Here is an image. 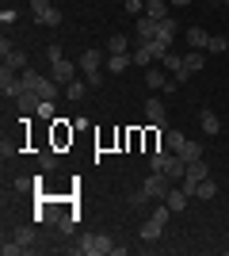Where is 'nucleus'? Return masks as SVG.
<instances>
[{"label":"nucleus","mask_w":229,"mask_h":256,"mask_svg":"<svg viewBox=\"0 0 229 256\" xmlns=\"http://www.w3.org/2000/svg\"><path fill=\"white\" fill-rule=\"evenodd\" d=\"M99 62H107L99 50H84V54H80V69H84V80H88L92 88L103 80V76H99Z\"/></svg>","instance_id":"obj_2"},{"label":"nucleus","mask_w":229,"mask_h":256,"mask_svg":"<svg viewBox=\"0 0 229 256\" xmlns=\"http://www.w3.org/2000/svg\"><path fill=\"white\" fill-rule=\"evenodd\" d=\"M145 118H149L153 126H161V130H164V122H168V111H164V104H161L157 96L145 100Z\"/></svg>","instance_id":"obj_7"},{"label":"nucleus","mask_w":229,"mask_h":256,"mask_svg":"<svg viewBox=\"0 0 229 256\" xmlns=\"http://www.w3.org/2000/svg\"><path fill=\"white\" fill-rule=\"evenodd\" d=\"M134 65H145V69H149L153 62H157V58H153V50H149V42H134Z\"/></svg>","instance_id":"obj_11"},{"label":"nucleus","mask_w":229,"mask_h":256,"mask_svg":"<svg viewBox=\"0 0 229 256\" xmlns=\"http://www.w3.org/2000/svg\"><path fill=\"white\" fill-rule=\"evenodd\" d=\"M111 248H115V241H111L107 234H84L80 245H76V252L80 256H103V252H111Z\"/></svg>","instance_id":"obj_1"},{"label":"nucleus","mask_w":229,"mask_h":256,"mask_svg":"<svg viewBox=\"0 0 229 256\" xmlns=\"http://www.w3.org/2000/svg\"><path fill=\"white\" fill-rule=\"evenodd\" d=\"M168 8H172L168 0H149V4H145V16L161 23V20H168Z\"/></svg>","instance_id":"obj_12"},{"label":"nucleus","mask_w":229,"mask_h":256,"mask_svg":"<svg viewBox=\"0 0 229 256\" xmlns=\"http://www.w3.org/2000/svg\"><path fill=\"white\" fill-rule=\"evenodd\" d=\"M126 12H130L134 20H138V16H145V0H126Z\"/></svg>","instance_id":"obj_32"},{"label":"nucleus","mask_w":229,"mask_h":256,"mask_svg":"<svg viewBox=\"0 0 229 256\" xmlns=\"http://www.w3.org/2000/svg\"><path fill=\"white\" fill-rule=\"evenodd\" d=\"M15 20H19V12H15V8H4V12H0V23H4V27H11Z\"/></svg>","instance_id":"obj_33"},{"label":"nucleus","mask_w":229,"mask_h":256,"mask_svg":"<svg viewBox=\"0 0 229 256\" xmlns=\"http://www.w3.org/2000/svg\"><path fill=\"white\" fill-rule=\"evenodd\" d=\"M0 92H4V96H19V92H27V88H23V80L19 76H15V69H11V65H0Z\"/></svg>","instance_id":"obj_5"},{"label":"nucleus","mask_w":229,"mask_h":256,"mask_svg":"<svg viewBox=\"0 0 229 256\" xmlns=\"http://www.w3.org/2000/svg\"><path fill=\"white\" fill-rule=\"evenodd\" d=\"M199 126L207 130V134H218V130H222V122H218V115H214L210 107H203V111H199Z\"/></svg>","instance_id":"obj_14"},{"label":"nucleus","mask_w":229,"mask_h":256,"mask_svg":"<svg viewBox=\"0 0 229 256\" xmlns=\"http://www.w3.org/2000/svg\"><path fill=\"white\" fill-rule=\"evenodd\" d=\"M50 8H54L50 0H31V12H34V20H38V16H46Z\"/></svg>","instance_id":"obj_30"},{"label":"nucleus","mask_w":229,"mask_h":256,"mask_svg":"<svg viewBox=\"0 0 229 256\" xmlns=\"http://www.w3.org/2000/svg\"><path fill=\"white\" fill-rule=\"evenodd\" d=\"M76 69H80V62H65V58H61V62H54V65H50V76H54L57 84L65 88L69 80H73V73H76Z\"/></svg>","instance_id":"obj_6"},{"label":"nucleus","mask_w":229,"mask_h":256,"mask_svg":"<svg viewBox=\"0 0 229 256\" xmlns=\"http://www.w3.org/2000/svg\"><path fill=\"white\" fill-rule=\"evenodd\" d=\"M11 50H15V42H11L8 34H4V38H0V58H8V54H11Z\"/></svg>","instance_id":"obj_37"},{"label":"nucleus","mask_w":229,"mask_h":256,"mask_svg":"<svg viewBox=\"0 0 229 256\" xmlns=\"http://www.w3.org/2000/svg\"><path fill=\"white\" fill-rule=\"evenodd\" d=\"M203 153H207V150H203V142H187L184 150H180V157H184V160H199Z\"/></svg>","instance_id":"obj_24"},{"label":"nucleus","mask_w":229,"mask_h":256,"mask_svg":"<svg viewBox=\"0 0 229 256\" xmlns=\"http://www.w3.org/2000/svg\"><path fill=\"white\" fill-rule=\"evenodd\" d=\"M161 34V23L157 20H149V16H138L134 20V42H153Z\"/></svg>","instance_id":"obj_4"},{"label":"nucleus","mask_w":229,"mask_h":256,"mask_svg":"<svg viewBox=\"0 0 229 256\" xmlns=\"http://www.w3.org/2000/svg\"><path fill=\"white\" fill-rule=\"evenodd\" d=\"M187 146V138L180 134V130H164V150H172V153H180Z\"/></svg>","instance_id":"obj_17"},{"label":"nucleus","mask_w":229,"mask_h":256,"mask_svg":"<svg viewBox=\"0 0 229 256\" xmlns=\"http://www.w3.org/2000/svg\"><path fill=\"white\" fill-rule=\"evenodd\" d=\"M161 92H164V96H172V92H180V80H176V76H172V80H164V88H161Z\"/></svg>","instance_id":"obj_38"},{"label":"nucleus","mask_w":229,"mask_h":256,"mask_svg":"<svg viewBox=\"0 0 229 256\" xmlns=\"http://www.w3.org/2000/svg\"><path fill=\"white\" fill-rule=\"evenodd\" d=\"M226 50H229V38H226V34H210L207 54H226Z\"/></svg>","instance_id":"obj_25"},{"label":"nucleus","mask_w":229,"mask_h":256,"mask_svg":"<svg viewBox=\"0 0 229 256\" xmlns=\"http://www.w3.org/2000/svg\"><path fill=\"white\" fill-rule=\"evenodd\" d=\"M187 203H191V195L184 192V188H172V192L164 195V206H168V210L172 214H180V210H187Z\"/></svg>","instance_id":"obj_8"},{"label":"nucleus","mask_w":229,"mask_h":256,"mask_svg":"<svg viewBox=\"0 0 229 256\" xmlns=\"http://www.w3.org/2000/svg\"><path fill=\"white\" fill-rule=\"evenodd\" d=\"M88 88H92L88 80H69V84H65V96L73 100V104H80V100L88 96Z\"/></svg>","instance_id":"obj_15"},{"label":"nucleus","mask_w":229,"mask_h":256,"mask_svg":"<svg viewBox=\"0 0 229 256\" xmlns=\"http://www.w3.org/2000/svg\"><path fill=\"white\" fill-rule=\"evenodd\" d=\"M222 4H226V8H229V0H222Z\"/></svg>","instance_id":"obj_40"},{"label":"nucleus","mask_w":229,"mask_h":256,"mask_svg":"<svg viewBox=\"0 0 229 256\" xmlns=\"http://www.w3.org/2000/svg\"><path fill=\"white\" fill-rule=\"evenodd\" d=\"M38 118H46V122L54 118V100H42V104H38Z\"/></svg>","instance_id":"obj_31"},{"label":"nucleus","mask_w":229,"mask_h":256,"mask_svg":"<svg viewBox=\"0 0 229 256\" xmlns=\"http://www.w3.org/2000/svg\"><path fill=\"white\" fill-rule=\"evenodd\" d=\"M122 4H126V0H122Z\"/></svg>","instance_id":"obj_41"},{"label":"nucleus","mask_w":229,"mask_h":256,"mask_svg":"<svg viewBox=\"0 0 229 256\" xmlns=\"http://www.w3.org/2000/svg\"><path fill=\"white\" fill-rule=\"evenodd\" d=\"M142 192L149 195V199H161V203H164V195L172 192V180H168V176H164V172H153L149 180L142 184Z\"/></svg>","instance_id":"obj_3"},{"label":"nucleus","mask_w":229,"mask_h":256,"mask_svg":"<svg viewBox=\"0 0 229 256\" xmlns=\"http://www.w3.org/2000/svg\"><path fill=\"white\" fill-rule=\"evenodd\" d=\"M176 31H180V23L168 16V20H161V34H168V38H176Z\"/></svg>","instance_id":"obj_29"},{"label":"nucleus","mask_w":229,"mask_h":256,"mask_svg":"<svg viewBox=\"0 0 229 256\" xmlns=\"http://www.w3.org/2000/svg\"><path fill=\"white\" fill-rule=\"evenodd\" d=\"M38 104H42V96H38V92H19V96H15L19 115H38Z\"/></svg>","instance_id":"obj_9"},{"label":"nucleus","mask_w":229,"mask_h":256,"mask_svg":"<svg viewBox=\"0 0 229 256\" xmlns=\"http://www.w3.org/2000/svg\"><path fill=\"white\" fill-rule=\"evenodd\" d=\"M214 195H218V184H210V176L195 184V199H214Z\"/></svg>","instance_id":"obj_19"},{"label":"nucleus","mask_w":229,"mask_h":256,"mask_svg":"<svg viewBox=\"0 0 229 256\" xmlns=\"http://www.w3.org/2000/svg\"><path fill=\"white\" fill-rule=\"evenodd\" d=\"M126 46H130L126 34H111V38H107V54H126Z\"/></svg>","instance_id":"obj_23"},{"label":"nucleus","mask_w":229,"mask_h":256,"mask_svg":"<svg viewBox=\"0 0 229 256\" xmlns=\"http://www.w3.org/2000/svg\"><path fill=\"white\" fill-rule=\"evenodd\" d=\"M11 237H15V245H19L23 252H31V248H34V237H38V234H34V226H19Z\"/></svg>","instance_id":"obj_10"},{"label":"nucleus","mask_w":229,"mask_h":256,"mask_svg":"<svg viewBox=\"0 0 229 256\" xmlns=\"http://www.w3.org/2000/svg\"><path fill=\"white\" fill-rule=\"evenodd\" d=\"M46 62H50V65H54V62H61V46H57V42H50V46H46Z\"/></svg>","instance_id":"obj_34"},{"label":"nucleus","mask_w":229,"mask_h":256,"mask_svg":"<svg viewBox=\"0 0 229 256\" xmlns=\"http://www.w3.org/2000/svg\"><path fill=\"white\" fill-rule=\"evenodd\" d=\"M145 4H149V0H145Z\"/></svg>","instance_id":"obj_42"},{"label":"nucleus","mask_w":229,"mask_h":256,"mask_svg":"<svg viewBox=\"0 0 229 256\" xmlns=\"http://www.w3.org/2000/svg\"><path fill=\"white\" fill-rule=\"evenodd\" d=\"M161 65H164V69H168V73H180V69H184V58H180V54H176V50H168V54H164V58H161Z\"/></svg>","instance_id":"obj_21"},{"label":"nucleus","mask_w":229,"mask_h":256,"mask_svg":"<svg viewBox=\"0 0 229 256\" xmlns=\"http://www.w3.org/2000/svg\"><path fill=\"white\" fill-rule=\"evenodd\" d=\"M161 230H164V222H157V218H149V222L142 226V241H157V237H161Z\"/></svg>","instance_id":"obj_20"},{"label":"nucleus","mask_w":229,"mask_h":256,"mask_svg":"<svg viewBox=\"0 0 229 256\" xmlns=\"http://www.w3.org/2000/svg\"><path fill=\"white\" fill-rule=\"evenodd\" d=\"M164 80H168V76H164V65H161V69H157V65H149V69H145V84H149L153 92H157V88H164Z\"/></svg>","instance_id":"obj_16"},{"label":"nucleus","mask_w":229,"mask_h":256,"mask_svg":"<svg viewBox=\"0 0 229 256\" xmlns=\"http://www.w3.org/2000/svg\"><path fill=\"white\" fill-rule=\"evenodd\" d=\"M0 252H4V256H15V252H23V248L15 245V237H11V241H4V245H0Z\"/></svg>","instance_id":"obj_36"},{"label":"nucleus","mask_w":229,"mask_h":256,"mask_svg":"<svg viewBox=\"0 0 229 256\" xmlns=\"http://www.w3.org/2000/svg\"><path fill=\"white\" fill-rule=\"evenodd\" d=\"M187 42H191V50H207L210 34L203 31V27H191V31H187Z\"/></svg>","instance_id":"obj_18"},{"label":"nucleus","mask_w":229,"mask_h":256,"mask_svg":"<svg viewBox=\"0 0 229 256\" xmlns=\"http://www.w3.org/2000/svg\"><path fill=\"white\" fill-rule=\"evenodd\" d=\"M126 65H134L130 54H107V73H126Z\"/></svg>","instance_id":"obj_13"},{"label":"nucleus","mask_w":229,"mask_h":256,"mask_svg":"<svg viewBox=\"0 0 229 256\" xmlns=\"http://www.w3.org/2000/svg\"><path fill=\"white\" fill-rule=\"evenodd\" d=\"M38 23H42V27H61V12H57V8H50L46 16H38Z\"/></svg>","instance_id":"obj_27"},{"label":"nucleus","mask_w":229,"mask_h":256,"mask_svg":"<svg viewBox=\"0 0 229 256\" xmlns=\"http://www.w3.org/2000/svg\"><path fill=\"white\" fill-rule=\"evenodd\" d=\"M73 226H76V218H73V214H61V218H57V230H61V234H69Z\"/></svg>","instance_id":"obj_35"},{"label":"nucleus","mask_w":229,"mask_h":256,"mask_svg":"<svg viewBox=\"0 0 229 256\" xmlns=\"http://www.w3.org/2000/svg\"><path fill=\"white\" fill-rule=\"evenodd\" d=\"M168 4H176V8H184V4H191V0H168Z\"/></svg>","instance_id":"obj_39"},{"label":"nucleus","mask_w":229,"mask_h":256,"mask_svg":"<svg viewBox=\"0 0 229 256\" xmlns=\"http://www.w3.org/2000/svg\"><path fill=\"white\" fill-rule=\"evenodd\" d=\"M4 65H11L15 73H23V69H27V54H23V50H11L8 58H4Z\"/></svg>","instance_id":"obj_22"},{"label":"nucleus","mask_w":229,"mask_h":256,"mask_svg":"<svg viewBox=\"0 0 229 256\" xmlns=\"http://www.w3.org/2000/svg\"><path fill=\"white\" fill-rule=\"evenodd\" d=\"M38 168H46V172H50V168H57V157H54V150H42V153H38Z\"/></svg>","instance_id":"obj_28"},{"label":"nucleus","mask_w":229,"mask_h":256,"mask_svg":"<svg viewBox=\"0 0 229 256\" xmlns=\"http://www.w3.org/2000/svg\"><path fill=\"white\" fill-rule=\"evenodd\" d=\"M54 142H57V146H65V142H73V130L65 126V118H61V122L54 126Z\"/></svg>","instance_id":"obj_26"}]
</instances>
